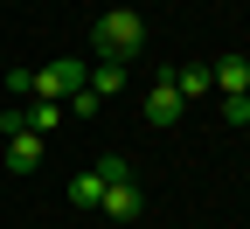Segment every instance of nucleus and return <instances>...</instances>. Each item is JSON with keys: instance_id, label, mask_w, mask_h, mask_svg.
<instances>
[{"instance_id": "20e7f679", "label": "nucleus", "mask_w": 250, "mask_h": 229, "mask_svg": "<svg viewBox=\"0 0 250 229\" xmlns=\"http://www.w3.org/2000/svg\"><path fill=\"white\" fill-rule=\"evenodd\" d=\"M208 77H215V97L250 90V56H223V62H208Z\"/></svg>"}, {"instance_id": "0eeeda50", "label": "nucleus", "mask_w": 250, "mask_h": 229, "mask_svg": "<svg viewBox=\"0 0 250 229\" xmlns=\"http://www.w3.org/2000/svg\"><path fill=\"white\" fill-rule=\"evenodd\" d=\"M83 90L98 97V104H104V97H118V90H125V62H90V77H83Z\"/></svg>"}, {"instance_id": "1a4fd4ad", "label": "nucleus", "mask_w": 250, "mask_h": 229, "mask_svg": "<svg viewBox=\"0 0 250 229\" xmlns=\"http://www.w3.org/2000/svg\"><path fill=\"white\" fill-rule=\"evenodd\" d=\"M7 167H14V174H35V167H42V132H14V139H7Z\"/></svg>"}, {"instance_id": "f8f14e48", "label": "nucleus", "mask_w": 250, "mask_h": 229, "mask_svg": "<svg viewBox=\"0 0 250 229\" xmlns=\"http://www.w3.org/2000/svg\"><path fill=\"white\" fill-rule=\"evenodd\" d=\"M243 97H250V90H243Z\"/></svg>"}, {"instance_id": "f03ea898", "label": "nucleus", "mask_w": 250, "mask_h": 229, "mask_svg": "<svg viewBox=\"0 0 250 229\" xmlns=\"http://www.w3.org/2000/svg\"><path fill=\"white\" fill-rule=\"evenodd\" d=\"M98 215L104 222H139L146 215V194H139L132 167H125L118 153H104V202H98Z\"/></svg>"}, {"instance_id": "9d476101", "label": "nucleus", "mask_w": 250, "mask_h": 229, "mask_svg": "<svg viewBox=\"0 0 250 229\" xmlns=\"http://www.w3.org/2000/svg\"><path fill=\"white\" fill-rule=\"evenodd\" d=\"M215 111H223V125H250V97L236 90V97H215Z\"/></svg>"}, {"instance_id": "6e6552de", "label": "nucleus", "mask_w": 250, "mask_h": 229, "mask_svg": "<svg viewBox=\"0 0 250 229\" xmlns=\"http://www.w3.org/2000/svg\"><path fill=\"white\" fill-rule=\"evenodd\" d=\"M167 70H174V90H181V97H208V90H215L208 62H167Z\"/></svg>"}, {"instance_id": "423d86ee", "label": "nucleus", "mask_w": 250, "mask_h": 229, "mask_svg": "<svg viewBox=\"0 0 250 229\" xmlns=\"http://www.w3.org/2000/svg\"><path fill=\"white\" fill-rule=\"evenodd\" d=\"M104 202V160L90 174H70V208H98Z\"/></svg>"}, {"instance_id": "7ed1b4c3", "label": "nucleus", "mask_w": 250, "mask_h": 229, "mask_svg": "<svg viewBox=\"0 0 250 229\" xmlns=\"http://www.w3.org/2000/svg\"><path fill=\"white\" fill-rule=\"evenodd\" d=\"M181 111H188V97L174 90V70L160 62L153 83H146V118H153V125H181Z\"/></svg>"}, {"instance_id": "f257e3e1", "label": "nucleus", "mask_w": 250, "mask_h": 229, "mask_svg": "<svg viewBox=\"0 0 250 229\" xmlns=\"http://www.w3.org/2000/svg\"><path fill=\"white\" fill-rule=\"evenodd\" d=\"M90 49H98V62H139L146 56V14L139 7H104L90 21Z\"/></svg>"}, {"instance_id": "39448f33", "label": "nucleus", "mask_w": 250, "mask_h": 229, "mask_svg": "<svg viewBox=\"0 0 250 229\" xmlns=\"http://www.w3.org/2000/svg\"><path fill=\"white\" fill-rule=\"evenodd\" d=\"M21 118H28V132H42V139H49V132H56V125L70 118V111H62L56 97H28V104H21Z\"/></svg>"}, {"instance_id": "9b49d317", "label": "nucleus", "mask_w": 250, "mask_h": 229, "mask_svg": "<svg viewBox=\"0 0 250 229\" xmlns=\"http://www.w3.org/2000/svg\"><path fill=\"white\" fill-rule=\"evenodd\" d=\"M14 132H28V118H21V104H7V111H0V139H14Z\"/></svg>"}]
</instances>
